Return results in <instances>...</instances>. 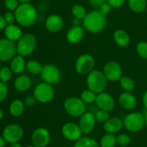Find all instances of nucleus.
I'll list each match as a JSON object with an SVG mask.
<instances>
[{
	"mask_svg": "<svg viewBox=\"0 0 147 147\" xmlns=\"http://www.w3.org/2000/svg\"><path fill=\"white\" fill-rule=\"evenodd\" d=\"M17 53V46L14 42L7 38L0 39V61H6L12 59Z\"/></svg>",
	"mask_w": 147,
	"mask_h": 147,
	"instance_id": "9b49d317",
	"label": "nucleus"
},
{
	"mask_svg": "<svg viewBox=\"0 0 147 147\" xmlns=\"http://www.w3.org/2000/svg\"><path fill=\"white\" fill-rule=\"evenodd\" d=\"M24 110V103L20 99H15L9 105V112L11 115L18 117L23 113Z\"/></svg>",
	"mask_w": 147,
	"mask_h": 147,
	"instance_id": "393cba45",
	"label": "nucleus"
},
{
	"mask_svg": "<svg viewBox=\"0 0 147 147\" xmlns=\"http://www.w3.org/2000/svg\"><path fill=\"white\" fill-rule=\"evenodd\" d=\"M4 35L7 39L13 42L19 40L23 35L21 29L14 24H9L4 29Z\"/></svg>",
	"mask_w": 147,
	"mask_h": 147,
	"instance_id": "412c9836",
	"label": "nucleus"
},
{
	"mask_svg": "<svg viewBox=\"0 0 147 147\" xmlns=\"http://www.w3.org/2000/svg\"><path fill=\"white\" fill-rule=\"evenodd\" d=\"M143 115L144 116V121H145V124H146V127H147V110L145 109L143 111Z\"/></svg>",
	"mask_w": 147,
	"mask_h": 147,
	"instance_id": "de8ad7c7",
	"label": "nucleus"
},
{
	"mask_svg": "<svg viewBox=\"0 0 147 147\" xmlns=\"http://www.w3.org/2000/svg\"><path fill=\"white\" fill-rule=\"evenodd\" d=\"M8 93V88L4 82H0V102H2L7 97Z\"/></svg>",
	"mask_w": 147,
	"mask_h": 147,
	"instance_id": "e433bc0d",
	"label": "nucleus"
},
{
	"mask_svg": "<svg viewBox=\"0 0 147 147\" xmlns=\"http://www.w3.org/2000/svg\"><path fill=\"white\" fill-rule=\"evenodd\" d=\"M108 79L103 72L99 70H93L88 74L86 84L90 90L96 94L103 92L107 86Z\"/></svg>",
	"mask_w": 147,
	"mask_h": 147,
	"instance_id": "7ed1b4c3",
	"label": "nucleus"
},
{
	"mask_svg": "<svg viewBox=\"0 0 147 147\" xmlns=\"http://www.w3.org/2000/svg\"><path fill=\"white\" fill-rule=\"evenodd\" d=\"M3 117H4V113H3V112L1 110H0V119H1Z\"/></svg>",
	"mask_w": 147,
	"mask_h": 147,
	"instance_id": "3c124183",
	"label": "nucleus"
},
{
	"mask_svg": "<svg viewBox=\"0 0 147 147\" xmlns=\"http://www.w3.org/2000/svg\"><path fill=\"white\" fill-rule=\"evenodd\" d=\"M32 143L37 147H45L50 141V133L45 128H38L34 130L31 136Z\"/></svg>",
	"mask_w": 147,
	"mask_h": 147,
	"instance_id": "ddd939ff",
	"label": "nucleus"
},
{
	"mask_svg": "<svg viewBox=\"0 0 147 147\" xmlns=\"http://www.w3.org/2000/svg\"><path fill=\"white\" fill-rule=\"evenodd\" d=\"M119 102L122 108L129 110L136 107V99L133 94L129 92H125L121 94L119 96Z\"/></svg>",
	"mask_w": 147,
	"mask_h": 147,
	"instance_id": "6ab92c4d",
	"label": "nucleus"
},
{
	"mask_svg": "<svg viewBox=\"0 0 147 147\" xmlns=\"http://www.w3.org/2000/svg\"><path fill=\"white\" fill-rule=\"evenodd\" d=\"M63 27V20L58 14H50L45 22V27L49 32L53 33H57Z\"/></svg>",
	"mask_w": 147,
	"mask_h": 147,
	"instance_id": "f3484780",
	"label": "nucleus"
},
{
	"mask_svg": "<svg viewBox=\"0 0 147 147\" xmlns=\"http://www.w3.org/2000/svg\"><path fill=\"white\" fill-rule=\"evenodd\" d=\"M96 121V118L93 112H86L83 113L80 117L78 124L82 133L85 134L90 133L94 128Z\"/></svg>",
	"mask_w": 147,
	"mask_h": 147,
	"instance_id": "2eb2a0df",
	"label": "nucleus"
},
{
	"mask_svg": "<svg viewBox=\"0 0 147 147\" xmlns=\"http://www.w3.org/2000/svg\"><path fill=\"white\" fill-rule=\"evenodd\" d=\"M43 66L39 61L35 60H30L26 63V69L29 72L34 74H40L42 69Z\"/></svg>",
	"mask_w": 147,
	"mask_h": 147,
	"instance_id": "c85d7f7f",
	"label": "nucleus"
},
{
	"mask_svg": "<svg viewBox=\"0 0 147 147\" xmlns=\"http://www.w3.org/2000/svg\"><path fill=\"white\" fill-rule=\"evenodd\" d=\"M96 94L90 89H86L80 95V99L86 104H90L96 102Z\"/></svg>",
	"mask_w": 147,
	"mask_h": 147,
	"instance_id": "2f4dec72",
	"label": "nucleus"
},
{
	"mask_svg": "<svg viewBox=\"0 0 147 147\" xmlns=\"http://www.w3.org/2000/svg\"><path fill=\"white\" fill-rule=\"evenodd\" d=\"M120 84L126 92L132 91L135 87V82L129 76H123L120 79Z\"/></svg>",
	"mask_w": 147,
	"mask_h": 147,
	"instance_id": "7c9ffc66",
	"label": "nucleus"
},
{
	"mask_svg": "<svg viewBox=\"0 0 147 147\" xmlns=\"http://www.w3.org/2000/svg\"><path fill=\"white\" fill-rule=\"evenodd\" d=\"M103 72L108 80L111 82H116L120 80L121 78L122 69L118 62L110 61L105 64Z\"/></svg>",
	"mask_w": 147,
	"mask_h": 147,
	"instance_id": "f8f14e48",
	"label": "nucleus"
},
{
	"mask_svg": "<svg viewBox=\"0 0 147 147\" xmlns=\"http://www.w3.org/2000/svg\"><path fill=\"white\" fill-rule=\"evenodd\" d=\"M111 6L109 3H106V4H103V5L100 6V7H99V11H100V13H102L103 15L106 16L111 12Z\"/></svg>",
	"mask_w": 147,
	"mask_h": 147,
	"instance_id": "58836bf2",
	"label": "nucleus"
},
{
	"mask_svg": "<svg viewBox=\"0 0 147 147\" xmlns=\"http://www.w3.org/2000/svg\"><path fill=\"white\" fill-rule=\"evenodd\" d=\"M142 102H143V105L145 109L147 110V90L144 94L143 97H142Z\"/></svg>",
	"mask_w": 147,
	"mask_h": 147,
	"instance_id": "a18cd8bd",
	"label": "nucleus"
},
{
	"mask_svg": "<svg viewBox=\"0 0 147 147\" xmlns=\"http://www.w3.org/2000/svg\"><path fill=\"white\" fill-rule=\"evenodd\" d=\"M40 74L44 82L50 84L58 83L61 79L60 70L55 65L51 63H47L43 66Z\"/></svg>",
	"mask_w": 147,
	"mask_h": 147,
	"instance_id": "6e6552de",
	"label": "nucleus"
},
{
	"mask_svg": "<svg viewBox=\"0 0 147 147\" xmlns=\"http://www.w3.org/2000/svg\"><path fill=\"white\" fill-rule=\"evenodd\" d=\"M18 6V0H5V7L9 11H15Z\"/></svg>",
	"mask_w": 147,
	"mask_h": 147,
	"instance_id": "4c0bfd02",
	"label": "nucleus"
},
{
	"mask_svg": "<svg viewBox=\"0 0 147 147\" xmlns=\"http://www.w3.org/2000/svg\"><path fill=\"white\" fill-rule=\"evenodd\" d=\"M32 0H18V1L21 2L22 4H26V3H29L30 1H31Z\"/></svg>",
	"mask_w": 147,
	"mask_h": 147,
	"instance_id": "8fccbe9b",
	"label": "nucleus"
},
{
	"mask_svg": "<svg viewBox=\"0 0 147 147\" xmlns=\"http://www.w3.org/2000/svg\"><path fill=\"white\" fill-rule=\"evenodd\" d=\"M27 147H37V146H27Z\"/></svg>",
	"mask_w": 147,
	"mask_h": 147,
	"instance_id": "603ef678",
	"label": "nucleus"
},
{
	"mask_svg": "<svg viewBox=\"0 0 147 147\" xmlns=\"http://www.w3.org/2000/svg\"><path fill=\"white\" fill-rule=\"evenodd\" d=\"M74 147H98L97 141L90 137H82L76 141Z\"/></svg>",
	"mask_w": 147,
	"mask_h": 147,
	"instance_id": "bb28decb",
	"label": "nucleus"
},
{
	"mask_svg": "<svg viewBox=\"0 0 147 147\" xmlns=\"http://www.w3.org/2000/svg\"><path fill=\"white\" fill-rule=\"evenodd\" d=\"M128 4L132 12L141 13L146 9V0H128Z\"/></svg>",
	"mask_w": 147,
	"mask_h": 147,
	"instance_id": "a878e982",
	"label": "nucleus"
},
{
	"mask_svg": "<svg viewBox=\"0 0 147 147\" xmlns=\"http://www.w3.org/2000/svg\"><path fill=\"white\" fill-rule=\"evenodd\" d=\"M125 2V0H109L108 3L113 8L121 7Z\"/></svg>",
	"mask_w": 147,
	"mask_h": 147,
	"instance_id": "a19ab883",
	"label": "nucleus"
},
{
	"mask_svg": "<svg viewBox=\"0 0 147 147\" xmlns=\"http://www.w3.org/2000/svg\"><path fill=\"white\" fill-rule=\"evenodd\" d=\"M123 126V122L117 117L110 118L106 122H104L103 128L106 133H116L120 131Z\"/></svg>",
	"mask_w": 147,
	"mask_h": 147,
	"instance_id": "aec40b11",
	"label": "nucleus"
},
{
	"mask_svg": "<svg viewBox=\"0 0 147 147\" xmlns=\"http://www.w3.org/2000/svg\"><path fill=\"white\" fill-rule=\"evenodd\" d=\"M11 147H22V146L19 143H14V144H11Z\"/></svg>",
	"mask_w": 147,
	"mask_h": 147,
	"instance_id": "09e8293b",
	"label": "nucleus"
},
{
	"mask_svg": "<svg viewBox=\"0 0 147 147\" xmlns=\"http://www.w3.org/2000/svg\"><path fill=\"white\" fill-rule=\"evenodd\" d=\"M33 94L36 100L42 103H47L53 100L55 96V91L51 84L42 82L35 86Z\"/></svg>",
	"mask_w": 147,
	"mask_h": 147,
	"instance_id": "423d86ee",
	"label": "nucleus"
},
{
	"mask_svg": "<svg viewBox=\"0 0 147 147\" xmlns=\"http://www.w3.org/2000/svg\"><path fill=\"white\" fill-rule=\"evenodd\" d=\"M15 20L23 27H30L34 24L37 17L35 7L30 3L21 4L14 11Z\"/></svg>",
	"mask_w": 147,
	"mask_h": 147,
	"instance_id": "f257e3e1",
	"label": "nucleus"
},
{
	"mask_svg": "<svg viewBox=\"0 0 147 147\" xmlns=\"http://www.w3.org/2000/svg\"><path fill=\"white\" fill-rule=\"evenodd\" d=\"M6 141L4 139V138L1 136H0V147H4L5 146Z\"/></svg>",
	"mask_w": 147,
	"mask_h": 147,
	"instance_id": "49530a36",
	"label": "nucleus"
},
{
	"mask_svg": "<svg viewBox=\"0 0 147 147\" xmlns=\"http://www.w3.org/2000/svg\"><path fill=\"white\" fill-rule=\"evenodd\" d=\"M64 108L69 115L74 118L80 117L86 112V103L80 98L70 97L67 98L64 102Z\"/></svg>",
	"mask_w": 147,
	"mask_h": 147,
	"instance_id": "39448f33",
	"label": "nucleus"
},
{
	"mask_svg": "<svg viewBox=\"0 0 147 147\" xmlns=\"http://www.w3.org/2000/svg\"><path fill=\"white\" fill-rule=\"evenodd\" d=\"M31 86V80L30 77L25 75L18 76L14 81V87L20 92H24Z\"/></svg>",
	"mask_w": 147,
	"mask_h": 147,
	"instance_id": "5701e85b",
	"label": "nucleus"
},
{
	"mask_svg": "<svg viewBox=\"0 0 147 147\" xmlns=\"http://www.w3.org/2000/svg\"><path fill=\"white\" fill-rule=\"evenodd\" d=\"M7 22H6L4 17L0 15V30H2V29H5L7 27Z\"/></svg>",
	"mask_w": 147,
	"mask_h": 147,
	"instance_id": "c03bdc74",
	"label": "nucleus"
},
{
	"mask_svg": "<svg viewBox=\"0 0 147 147\" xmlns=\"http://www.w3.org/2000/svg\"><path fill=\"white\" fill-rule=\"evenodd\" d=\"M11 76H12V71L11 70L10 68L7 67V66L1 68V69H0V79H1V82H4V83L8 82L11 78Z\"/></svg>",
	"mask_w": 147,
	"mask_h": 147,
	"instance_id": "473e14b6",
	"label": "nucleus"
},
{
	"mask_svg": "<svg viewBox=\"0 0 147 147\" xmlns=\"http://www.w3.org/2000/svg\"><path fill=\"white\" fill-rule=\"evenodd\" d=\"M0 69H1V63H0Z\"/></svg>",
	"mask_w": 147,
	"mask_h": 147,
	"instance_id": "864d4df0",
	"label": "nucleus"
},
{
	"mask_svg": "<svg viewBox=\"0 0 147 147\" xmlns=\"http://www.w3.org/2000/svg\"><path fill=\"white\" fill-rule=\"evenodd\" d=\"M25 67L26 63L24 58L20 55L14 56L11 60V63H10V69L12 71V72L15 74L21 73Z\"/></svg>",
	"mask_w": 147,
	"mask_h": 147,
	"instance_id": "b1692460",
	"label": "nucleus"
},
{
	"mask_svg": "<svg viewBox=\"0 0 147 147\" xmlns=\"http://www.w3.org/2000/svg\"><path fill=\"white\" fill-rule=\"evenodd\" d=\"M83 27L91 33H98L105 28L106 24V16L99 10H93L87 13L83 20Z\"/></svg>",
	"mask_w": 147,
	"mask_h": 147,
	"instance_id": "f03ea898",
	"label": "nucleus"
},
{
	"mask_svg": "<svg viewBox=\"0 0 147 147\" xmlns=\"http://www.w3.org/2000/svg\"><path fill=\"white\" fill-rule=\"evenodd\" d=\"M96 121L100 122H105L110 118L109 111L99 110L94 114Z\"/></svg>",
	"mask_w": 147,
	"mask_h": 147,
	"instance_id": "72a5a7b5",
	"label": "nucleus"
},
{
	"mask_svg": "<svg viewBox=\"0 0 147 147\" xmlns=\"http://www.w3.org/2000/svg\"><path fill=\"white\" fill-rule=\"evenodd\" d=\"M36 99L34 96H27L24 99V104L27 106H32L35 104Z\"/></svg>",
	"mask_w": 147,
	"mask_h": 147,
	"instance_id": "37998d69",
	"label": "nucleus"
},
{
	"mask_svg": "<svg viewBox=\"0 0 147 147\" xmlns=\"http://www.w3.org/2000/svg\"><path fill=\"white\" fill-rule=\"evenodd\" d=\"M136 51L141 58L147 59V43L146 42H140L136 46Z\"/></svg>",
	"mask_w": 147,
	"mask_h": 147,
	"instance_id": "f704fd0d",
	"label": "nucleus"
},
{
	"mask_svg": "<svg viewBox=\"0 0 147 147\" xmlns=\"http://www.w3.org/2000/svg\"><path fill=\"white\" fill-rule=\"evenodd\" d=\"M116 141H117V144L121 146H126L130 144L131 138L127 134L122 133L116 137Z\"/></svg>",
	"mask_w": 147,
	"mask_h": 147,
	"instance_id": "c9c22d12",
	"label": "nucleus"
},
{
	"mask_svg": "<svg viewBox=\"0 0 147 147\" xmlns=\"http://www.w3.org/2000/svg\"><path fill=\"white\" fill-rule=\"evenodd\" d=\"M37 39L32 33H26L18 40L17 45V53L21 56H27L31 54L35 49Z\"/></svg>",
	"mask_w": 147,
	"mask_h": 147,
	"instance_id": "20e7f679",
	"label": "nucleus"
},
{
	"mask_svg": "<svg viewBox=\"0 0 147 147\" xmlns=\"http://www.w3.org/2000/svg\"><path fill=\"white\" fill-rule=\"evenodd\" d=\"M95 66V60L91 55L84 53L80 55L76 62V70L78 74L80 75L88 74L93 71Z\"/></svg>",
	"mask_w": 147,
	"mask_h": 147,
	"instance_id": "1a4fd4ad",
	"label": "nucleus"
},
{
	"mask_svg": "<svg viewBox=\"0 0 147 147\" xmlns=\"http://www.w3.org/2000/svg\"><path fill=\"white\" fill-rule=\"evenodd\" d=\"M96 104L100 110L106 111H111L114 108L115 102L113 97L106 92H101L96 96Z\"/></svg>",
	"mask_w": 147,
	"mask_h": 147,
	"instance_id": "dca6fc26",
	"label": "nucleus"
},
{
	"mask_svg": "<svg viewBox=\"0 0 147 147\" xmlns=\"http://www.w3.org/2000/svg\"><path fill=\"white\" fill-rule=\"evenodd\" d=\"M113 39L120 47H126L130 43V37L127 32L123 30H117L113 34Z\"/></svg>",
	"mask_w": 147,
	"mask_h": 147,
	"instance_id": "4be33fe9",
	"label": "nucleus"
},
{
	"mask_svg": "<svg viewBox=\"0 0 147 147\" xmlns=\"http://www.w3.org/2000/svg\"><path fill=\"white\" fill-rule=\"evenodd\" d=\"M116 144V137L113 133H107L100 139L101 147H114Z\"/></svg>",
	"mask_w": 147,
	"mask_h": 147,
	"instance_id": "cd10ccee",
	"label": "nucleus"
},
{
	"mask_svg": "<svg viewBox=\"0 0 147 147\" xmlns=\"http://www.w3.org/2000/svg\"><path fill=\"white\" fill-rule=\"evenodd\" d=\"M90 4L95 7H100L103 4L108 3L109 0H89Z\"/></svg>",
	"mask_w": 147,
	"mask_h": 147,
	"instance_id": "79ce46f5",
	"label": "nucleus"
},
{
	"mask_svg": "<svg viewBox=\"0 0 147 147\" xmlns=\"http://www.w3.org/2000/svg\"><path fill=\"white\" fill-rule=\"evenodd\" d=\"M62 133L65 138L70 141H78L81 138L83 133L79 125L72 122H67L63 125Z\"/></svg>",
	"mask_w": 147,
	"mask_h": 147,
	"instance_id": "4468645a",
	"label": "nucleus"
},
{
	"mask_svg": "<svg viewBox=\"0 0 147 147\" xmlns=\"http://www.w3.org/2000/svg\"><path fill=\"white\" fill-rule=\"evenodd\" d=\"M4 19L9 25V24H13L15 20V17H14V14H13L11 12H7L4 14Z\"/></svg>",
	"mask_w": 147,
	"mask_h": 147,
	"instance_id": "ea45409f",
	"label": "nucleus"
},
{
	"mask_svg": "<svg viewBox=\"0 0 147 147\" xmlns=\"http://www.w3.org/2000/svg\"><path fill=\"white\" fill-rule=\"evenodd\" d=\"M71 12L75 18L78 20H83L86 17L87 12L83 6L80 4H75L72 7Z\"/></svg>",
	"mask_w": 147,
	"mask_h": 147,
	"instance_id": "c756f323",
	"label": "nucleus"
},
{
	"mask_svg": "<svg viewBox=\"0 0 147 147\" xmlns=\"http://www.w3.org/2000/svg\"><path fill=\"white\" fill-rule=\"evenodd\" d=\"M2 135L7 143H9V144L17 143L22 137L23 129L21 125L19 124H9L4 128Z\"/></svg>",
	"mask_w": 147,
	"mask_h": 147,
	"instance_id": "9d476101",
	"label": "nucleus"
},
{
	"mask_svg": "<svg viewBox=\"0 0 147 147\" xmlns=\"http://www.w3.org/2000/svg\"><path fill=\"white\" fill-rule=\"evenodd\" d=\"M84 36V30L80 25H74L67 31L66 39L72 44H76L81 41Z\"/></svg>",
	"mask_w": 147,
	"mask_h": 147,
	"instance_id": "a211bd4d",
	"label": "nucleus"
},
{
	"mask_svg": "<svg viewBox=\"0 0 147 147\" xmlns=\"http://www.w3.org/2000/svg\"><path fill=\"white\" fill-rule=\"evenodd\" d=\"M123 126L131 132H138L143 128L145 124L143 113L134 112L129 113L123 120Z\"/></svg>",
	"mask_w": 147,
	"mask_h": 147,
	"instance_id": "0eeeda50",
	"label": "nucleus"
}]
</instances>
